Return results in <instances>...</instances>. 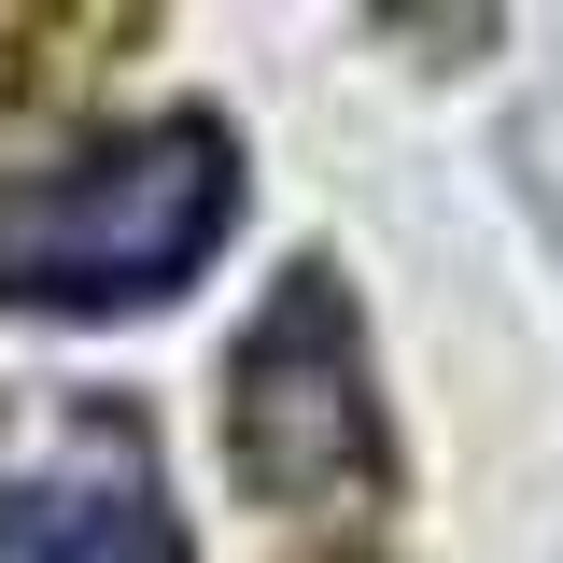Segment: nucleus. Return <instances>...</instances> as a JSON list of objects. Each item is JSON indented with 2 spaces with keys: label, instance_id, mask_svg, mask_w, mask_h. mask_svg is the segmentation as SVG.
Instances as JSON below:
<instances>
[{
  "label": "nucleus",
  "instance_id": "obj_1",
  "mask_svg": "<svg viewBox=\"0 0 563 563\" xmlns=\"http://www.w3.org/2000/svg\"><path fill=\"white\" fill-rule=\"evenodd\" d=\"M225 225H240V141L211 113L113 128L0 198V310H57V324L155 310L225 254Z\"/></svg>",
  "mask_w": 563,
  "mask_h": 563
},
{
  "label": "nucleus",
  "instance_id": "obj_2",
  "mask_svg": "<svg viewBox=\"0 0 563 563\" xmlns=\"http://www.w3.org/2000/svg\"><path fill=\"white\" fill-rule=\"evenodd\" d=\"M0 563H184V507L155 479L128 409L43 422L29 465H0Z\"/></svg>",
  "mask_w": 563,
  "mask_h": 563
},
{
  "label": "nucleus",
  "instance_id": "obj_3",
  "mask_svg": "<svg viewBox=\"0 0 563 563\" xmlns=\"http://www.w3.org/2000/svg\"><path fill=\"white\" fill-rule=\"evenodd\" d=\"M240 465L268 493H339L352 465H366L352 324H339V282L324 268H296V296L240 339Z\"/></svg>",
  "mask_w": 563,
  "mask_h": 563
}]
</instances>
